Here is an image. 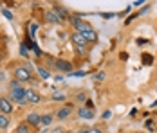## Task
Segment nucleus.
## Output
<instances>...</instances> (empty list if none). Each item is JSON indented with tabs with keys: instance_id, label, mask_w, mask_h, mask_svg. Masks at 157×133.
<instances>
[{
	"instance_id": "nucleus-1",
	"label": "nucleus",
	"mask_w": 157,
	"mask_h": 133,
	"mask_svg": "<svg viewBox=\"0 0 157 133\" xmlns=\"http://www.w3.org/2000/svg\"><path fill=\"white\" fill-rule=\"evenodd\" d=\"M72 24H74V27H76V32H81V34L92 29V25H90L89 22L81 20V18H78V16H74V18H72Z\"/></svg>"
},
{
	"instance_id": "nucleus-2",
	"label": "nucleus",
	"mask_w": 157,
	"mask_h": 133,
	"mask_svg": "<svg viewBox=\"0 0 157 133\" xmlns=\"http://www.w3.org/2000/svg\"><path fill=\"white\" fill-rule=\"evenodd\" d=\"M15 79L20 83V81H29L31 79V72L25 68V67H16L15 68Z\"/></svg>"
},
{
	"instance_id": "nucleus-3",
	"label": "nucleus",
	"mask_w": 157,
	"mask_h": 133,
	"mask_svg": "<svg viewBox=\"0 0 157 133\" xmlns=\"http://www.w3.org/2000/svg\"><path fill=\"white\" fill-rule=\"evenodd\" d=\"M13 112V104L9 99H6V97H0V113H4V115H7V113H11Z\"/></svg>"
},
{
	"instance_id": "nucleus-4",
	"label": "nucleus",
	"mask_w": 157,
	"mask_h": 133,
	"mask_svg": "<svg viewBox=\"0 0 157 133\" xmlns=\"http://www.w3.org/2000/svg\"><path fill=\"white\" fill-rule=\"evenodd\" d=\"M11 99H15L18 103H24L25 101V90L22 88V87H15L13 94H11Z\"/></svg>"
},
{
	"instance_id": "nucleus-5",
	"label": "nucleus",
	"mask_w": 157,
	"mask_h": 133,
	"mask_svg": "<svg viewBox=\"0 0 157 133\" xmlns=\"http://www.w3.org/2000/svg\"><path fill=\"white\" fill-rule=\"evenodd\" d=\"M54 65H56V68L62 70V72H72V63H69V61H65V59L54 61Z\"/></svg>"
},
{
	"instance_id": "nucleus-6",
	"label": "nucleus",
	"mask_w": 157,
	"mask_h": 133,
	"mask_svg": "<svg viewBox=\"0 0 157 133\" xmlns=\"http://www.w3.org/2000/svg\"><path fill=\"white\" fill-rule=\"evenodd\" d=\"M40 95L34 92V90H25V101H29V103H40Z\"/></svg>"
},
{
	"instance_id": "nucleus-7",
	"label": "nucleus",
	"mask_w": 157,
	"mask_h": 133,
	"mask_svg": "<svg viewBox=\"0 0 157 133\" xmlns=\"http://www.w3.org/2000/svg\"><path fill=\"white\" fill-rule=\"evenodd\" d=\"M83 38L87 40V43H96L98 42V32L94 29L87 31V32H83Z\"/></svg>"
},
{
	"instance_id": "nucleus-8",
	"label": "nucleus",
	"mask_w": 157,
	"mask_h": 133,
	"mask_svg": "<svg viewBox=\"0 0 157 133\" xmlns=\"http://www.w3.org/2000/svg\"><path fill=\"white\" fill-rule=\"evenodd\" d=\"M78 115L81 119H92L94 117V110H92V108H87V106H85V108H79Z\"/></svg>"
},
{
	"instance_id": "nucleus-9",
	"label": "nucleus",
	"mask_w": 157,
	"mask_h": 133,
	"mask_svg": "<svg viewBox=\"0 0 157 133\" xmlns=\"http://www.w3.org/2000/svg\"><path fill=\"white\" fill-rule=\"evenodd\" d=\"M72 42L78 45V47H85V45H87V40L83 38L81 32H74V34H72Z\"/></svg>"
},
{
	"instance_id": "nucleus-10",
	"label": "nucleus",
	"mask_w": 157,
	"mask_h": 133,
	"mask_svg": "<svg viewBox=\"0 0 157 133\" xmlns=\"http://www.w3.org/2000/svg\"><path fill=\"white\" fill-rule=\"evenodd\" d=\"M40 119H42V115H38V113H29L27 115V122L31 126H40Z\"/></svg>"
},
{
	"instance_id": "nucleus-11",
	"label": "nucleus",
	"mask_w": 157,
	"mask_h": 133,
	"mask_svg": "<svg viewBox=\"0 0 157 133\" xmlns=\"http://www.w3.org/2000/svg\"><path fill=\"white\" fill-rule=\"evenodd\" d=\"M45 20H47L49 24H58V22H62L54 11H47V13H45Z\"/></svg>"
},
{
	"instance_id": "nucleus-12",
	"label": "nucleus",
	"mask_w": 157,
	"mask_h": 133,
	"mask_svg": "<svg viewBox=\"0 0 157 133\" xmlns=\"http://www.w3.org/2000/svg\"><path fill=\"white\" fill-rule=\"evenodd\" d=\"M71 110H72L71 106H65V108H62V110L58 112V119H65L69 113H71Z\"/></svg>"
},
{
	"instance_id": "nucleus-13",
	"label": "nucleus",
	"mask_w": 157,
	"mask_h": 133,
	"mask_svg": "<svg viewBox=\"0 0 157 133\" xmlns=\"http://www.w3.org/2000/svg\"><path fill=\"white\" fill-rule=\"evenodd\" d=\"M7 126H9V119L6 117L4 113H0V128H2V130H6Z\"/></svg>"
},
{
	"instance_id": "nucleus-14",
	"label": "nucleus",
	"mask_w": 157,
	"mask_h": 133,
	"mask_svg": "<svg viewBox=\"0 0 157 133\" xmlns=\"http://www.w3.org/2000/svg\"><path fill=\"white\" fill-rule=\"evenodd\" d=\"M51 120H52V115H44V117L40 119V124H44V126H49V124H51Z\"/></svg>"
},
{
	"instance_id": "nucleus-15",
	"label": "nucleus",
	"mask_w": 157,
	"mask_h": 133,
	"mask_svg": "<svg viewBox=\"0 0 157 133\" xmlns=\"http://www.w3.org/2000/svg\"><path fill=\"white\" fill-rule=\"evenodd\" d=\"M16 133H31V131H29V126L27 124H20L16 128Z\"/></svg>"
},
{
	"instance_id": "nucleus-16",
	"label": "nucleus",
	"mask_w": 157,
	"mask_h": 133,
	"mask_svg": "<svg viewBox=\"0 0 157 133\" xmlns=\"http://www.w3.org/2000/svg\"><path fill=\"white\" fill-rule=\"evenodd\" d=\"M38 74H40V77H44V79H49L51 77V72L45 70V68H38Z\"/></svg>"
},
{
	"instance_id": "nucleus-17",
	"label": "nucleus",
	"mask_w": 157,
	"mask_h": 133,
	"mask_svg": "<svg viewBox=\"0 0 157 133\" xmlns=\"http://www.w3.org/2000/svg\"><path fill=\"white\" fill-rule=\"evenodd\" d=\"M20 54H22V56H27V54H29V50H27V45H25V43L20 45Z\"/></svg>"
},
{
	"instance_id": "nucleus-18",
	"label": "nucleus",
	"mask_w": 157,
	"mask_h": 133,
	"mask_svg": "<svg viewBox=\"0 0 157 133\" xmlns=\"http://www.w3.org/2000/svg\"><path fill=\"white\" fill-rule=\"evenodd\" d=\"M94 79L96 81H103V79H105V72H98V74L94 76Z\"/></svg>"
},
{
	"instance_id": "nucleus-19",
	"label": "nucleus",
	"mask_w": 157,
	"mask_h": 133,
	"mask_svg": "<svg viewBox=\"0 0 157 133\" xmlns=\"http://www.w3.org/2000/svg\"><path fill=\"white\" fill-rule=\"evenodd\" d=\"M52 99H54V101H63V99H65V95H63V94H54V95H52Z\"/></svg>"
},
{
	"instance_id": "nucleus-20",
	"label": "nucleus",
	"mask_w": 157,
	"mask_h": 133,
	"mask_svg": "<svg viewBox=\"0 0 157 133\" xmlns=\"http://www.w3.org/2000/svg\"><path fill=\"white\" fill-rule=\"evenodd\" d=\"M78 54L79 56H87V49L85 47H78Z\"/></svg>"
},
{
	"instance_id": "nucleus-21",
	"label": "nucleus",
	"mask_w": 157,
	"mask_h": 133,
	"mask_svg": "<svg viewBox=\"0 0 157 133\" xmlns=\"http://www.w3.org/2000/svg\"><path fill=\"white\" fill-rule=\"evenodd\" d=\"M2 13H4V16H6V18H7V20H13V15H11V13H9V11H7V9H4V11H2Z\"/></svg>"
},
{
	"instance_id": "nucleus-22",
	"label": "nucleus",
	"mask_w": 157,
	"mask_h": 133,
	"mask_svg": "<svg viewBox=\"0 0 157 133\" xmlns=\"http://www.w3.org/2000/svg\"><path fill=\"white\" fill-rule=\"evenodd\" d=\"M143 61H146V63L150 65V63H152V56H148V54H146V56H143Z\"/></svg>"
},
{
	"instance_id": "nucleus-23",
	"label": "nucleus",
	"mask_w": 157,
	"mask_h": 133,
	"mask_svg": "<svg viewBox=\"0 0 157 133\" xmlns=\"http://www.w3.org/2000/svg\"><path fill=\"white\" fill-rule=\"evenodd\" d=\"M89 133H103V131H101L99 128H90V130H89Z\"/></svg>"
},
{
	"instance_id": "nucleus-24",
	"label": "nucleus",
	"mask_w": 157,
	"mask_h": 133,
	"mask_svg": "<svg viewBox=\"0 0 157 133\" xmlns=\"http://www.w3.org/2000/svg\"><path fill=\"white\" fill-rule=\"evenodd\" d=\"M74 76H78V77H81V76H85V72H72Z\"/></svg>"
},
{
	"instance_id": "nucleus-25",
	"label": "nucleus",
	"mask_w": 157,
	"mask_h": 133,
	"mask_svg": "<svg viewBox=\"0 0 157 133\" xmlns=\"http://www.w3.org/2000/svg\"><path fill=\"white\" fill-rule=\"evenodd\" d=\"M65 133H78V131H72V130H71V131H65Z\"/></svg>"
},
{
	"instance_id": "nucleus-26",
	"label": "nucleus",
	"mask_w": 157,
	"mask_h": 133,
	"mask_svg": "<svg viewBox=\"0 0 157 133\" xmlns=\"http://www.w3.org/2000/svg\"><path fill=\"white\" fill-rule=\"evenodd\" d=\"M0 61H2V52H0Z\"/></svg>"
}]
</instances>
